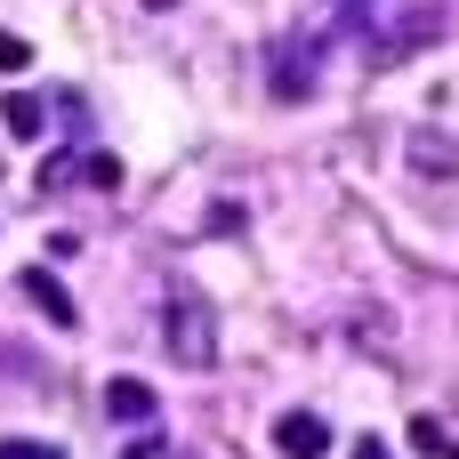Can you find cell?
Wrapping results in <instances>:
<instances>
[{"label": "cell", "instance_id": "obj_11", "mask_svg": "<svg viewBox=\"0 0 459 459\" xmlns=\"http://www.w3.org/2000/svg\"><path fill=\"white\" fill-rule=\"evenodd\" d=\"M24 65H32V48H24L16 32H0V73H24Z\"/></svg>", "mask_w": 459, "mask_h": 459}, {"label": "cell", "instance_id": "obj_1", "mask_svg": "<svg viewBox=\"0 0 459 459\" xmlns=\"http://www.w3.org/2000/svg\"><path fill=\"white\" fill-rule=\"evenodd\" d=\"M153 331H161V355H169L178 371H210V363H218V315H210V299H202L186 274H161V315H153Z\"/></svg>", "mask_w": 459, "mask_h": 459}, {"label": "cell", "instance_id": "obj_8", "mask_svg": "<svg viewBox=\"0 0 459 459\" xmlns=\"http://www.w3.org/2000/svg\"><path fill=\"white\" fill-rule=\"evenodd\" d=\"M411 169H428V178H444V169H452V145H444L436 129H420V137H411Z\"/></svg>", "mask_w": 459, "mask_h": 459}, {"label": "cell", "instance_id": "obj_3", "mask_svg": "<svg viewBox=\"0 0 459 459\" xmlns=\"http://www.w3.org/2000/svg\"><path fill=\"white\" fill-rule=\"evenodd\" d=\"M315 81H323V40H315V32H282V40L266 48V89H274L282 105H307Z\"/></svg>", "mask_w": 459, "mask_h": 459}, {"label": "cell", "instance_id": "obj_12", "mask_svg": "<svg viewBox=\"0 0 459 459\" xmlns=\"http://www.w3.org/2000/svg\"><path fill=\"white\" fill-rule=\"evenodd\" d=\"M121 459H161V436H137V444H129Z\"/></svg>", "mask_w": 459, "mask_h": 459}, {"label": "cell", "instance_id": "obj_2", "mask_svg": "<svg viewBox=\"0 0 459 459\" xmlns=\"http://www.w3.org/2000/svg\"><path fill=\"white\" fill-rule=\"evenodd\" d=\"M347 32H363V65H371V73H387V65L420 56L428 40H444V16H436V8H403V24H395V16H371V8H363Z\"/></svg>", "mask_w": 459, "mask_h": 459}, {"label": "cell", "instance_id": "obj_5", "mask_svg": "<svg viewBox=\"0 0 459 459\" xmlns=\"http://www.w3.org/2000/svg\"><path fill=\"white\" fill-rule=\"evenodd\" d=\"M105 420L153 428V387H145V379H105Z\"/></svg>", "mask_w": 459, "mask_h": 459}, {"label": "cell", "instance_id": "obj_9", "mask_svg": "<svg viewBox=\"0 0 459 459\" xmlns=\"http://www.w3.org/2000/svg\"><path fill=\"white\" fill-rule=\"evenodd\" d=\"M411 444H420V452H436V459H459V444L436 428V420H411Z\"/></svg>", "mask_w": 459, "mask_h": 459}, {"label": "cell", "instance_id": "obj_7", "mask_svg": "<svg viewBox=\"0 0 459 459\" xmlns=\"http://www.w3.org/2000/svg\"><path fill=\"white\" fill-rule=\"evenodd\" d=\"M0 121H8V137H40L48 105H40V97H24V89H8V97H0Z\"/></svg>", "mask_w": 459, "mask_h": 459}, {"label": "cell", "instance_id": "obj_14", "mask_svg": "<svg viewBox=\"0 0 459 459\" xmlns=\"http://www.w3.org/2000/svg\"><path fill=\"white\" fill-rule=\"evenodd\" d=\"M363 8H371V0H339V24H355V16H363Z\"/></svg>", "mask_w": 459, "mask_h": 459}, {"label": "cell", "instance_id": "obj_6", "mask_svg": "<svg viewBox=\"0 0 459 459\" xmlns=\"http://www.w3.org/2000/svg\"><path fill=\"white\" fill-rule=\"evenodd\" d=\"M24 299H32L56 331H73V323H81V315H73V299H65V282H56L48 266H24Z\"/></svg>", "mask_w": 459, "mask_h": 459}, {"label": "cell", "instance_id": "obj_4", "mask_svg": "<svg viewBox=\"0 0 459 459\" xmlns=\"http://www.w3.org/2000/svg\"><path fill=\"white\" fill-rule=\"evenodd\" d=\"M274 452L282 459H323L331 452V428H323L315 411H282V420H274Z\"/></svg>", "mask_w": 459, "mask_h": 459}, {"label": "cell", "instance_id": "obj_10", "mask_svg": "<svg viewBox=\"0 0 459 459\" xmlns=\"http://www.w3.org/2000/svg\"><path fill=\"white\" fill-rule=\"evenodd\" d=\"M0 459H65V452H56V444H32V436H8Z\"/></svg>", "mask_w": 459, "mask_h": 459}, {"label": "cell", "instance_id": "obj_13", "mask_svg": "<svg viewBox=\"0 0 459 459\" xmlns=\"http://www.w3.org/2000/svg\"><path fill=\"white\" fill-rule=\"evenodd\" d=\"M355 459H395V452H387L379 436H363V444H355Z\"/></svg>", "mask_w": 459, "mask_h": 459}]
</instances>
